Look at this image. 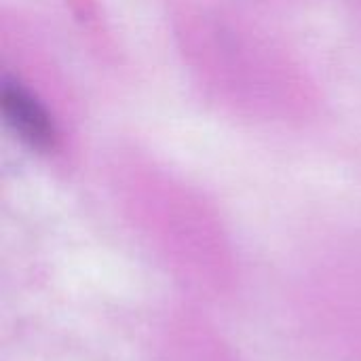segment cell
<instances>
[{
    "label": "cell",
    "mask_w": 361,
    "mask_h": 361,
    "mask_svg": "<svg viewBox=\"0 0 361 361\" xmlns=\"http://www.w3.org/2000/svg\"><path fill=\"white\" fill-rule=\"evenodd\" d=\"M2 112L6 116V123L19 133L21 140H25L32 148L38 150H51L57 142L55 125L49 116V112L40 106V102L25 91L21 85L6 80L2 85Z\"/></svg>",
    "instance_id": "6da1fadb"
}]
</instances>
